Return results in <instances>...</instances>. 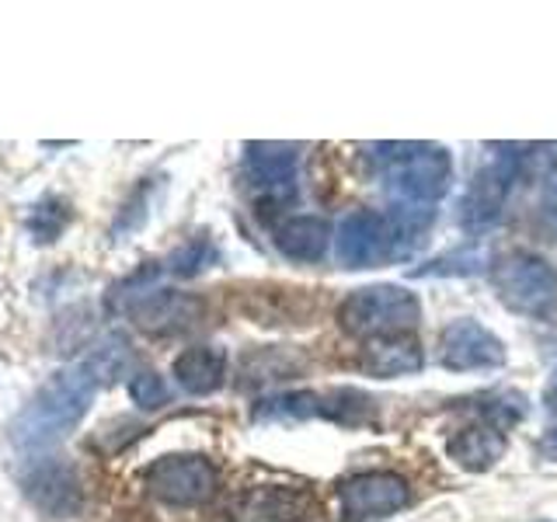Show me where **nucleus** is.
<instances>
[{"instance_id":"1","label":"nucleus","mask_w":557,"mask_h":522,"mask_svg":"<svg viewBox=\"0 0 557 522\" xmlns=\"http://www.w3.org/2000/svg\"><path fill=\"white\" fill-rule=\"evenodd\" d=\"M101 387L91 362L81 359L74 365H63L60 373H52L39 390L28 397V405L11 418L8 439L22 452H39L63 443L74 432L84 414L91 411L95 394Z\"/></svg>"},{"instance_id":"2","label":"nucleus","mask_w":557,"mask_h":522,"mask_svg":"<svg viewBox=\"0 0 557 522\" xmlns=\"http://www.w3.org/2000/svg\"><path fill=\"white\" fill-rule=\"evenodd\" d=\"M383 191L394 206L432 209L453 182V161L435 144H380L373 147Z\"/></svg>"},{"instance_id":"3","label":"nucleus","mask_w":557,"mask_h":522,"mask_svg":"<svg viewBox=\"0 0 557 522\" xmlns=\"http://www.w3.org/2000/svg\"><path fill=\"white\" fill-rule=\"evenodd\" d=\"M422 321V303L405 286H366L348 293L338 307V324L352 338H387L411 335Z\"/></svg>"},{"instance_id":"4","label":"nucleus","mask_w":557,"mask_h":522,"mask_svg":"<svg viewBox=\"0 0 557 522\" xmlns=\"http://www.w3.org/2000/svg\"><path fill=\"white\" fill-rule=\"evenodd\" d=\"M157 278V269H144L129 275L126 283L115 289V307L126 310L129 318L153 335H168V331H182L188 324H196L202 313V303L188 293H174V289H150Z\"/></svg>"},{"instance_id":"5","label":"nucleus","mask_w":557,"mask_h":522,"mask_svg":"<svg viewBox=\"0 0 557 522\" xmlns=\"http://www.w3.org/2000/svg\"><path fill=\"white\" fill-rule=\"evenodd\" d=\"M498 300L522 318H547L557 310V265L547 258L516 251L492 269Z\"/></svg>"},{"instance_id":"6","label":"nucleus","mask_w":557,"mask_h":522,"mask_svg":"<svg viewBox=\"0 0 557 522\" xmlns=\"http://www.w3.org/2000/svg\"><path fill=\"white\" fill-rule=\"evenodd\" d=\"M255 422H307V418H331L342 425H359L373 418V400L359 390H289L261 397L255 405Z\"/></svg>"},{"instance_id":"7","label":"nucleus","mask_w":557,"mask_h":522,"mask_svg":"<svg viewBox=\"0 0 557 522\" xmlns=\"http://www.w3.org/2000/svg\"><path fill=\"white\" fill-rule=\"evenodd\" d=\"M144 487L164 505L191 509L206 505L220 487V470L202 452H168L144 470Z\"/></svg>"},{"instance_id":"8","label":"nucleus","mask_w":557,"mask_h":522,"mask_svg":"<svg viewBox=\"0 0 557 522\" xmlns=\"http://www.w3.org/2000/svg\"><path fill=\"white\" fill-rule=\"evenodd\" d=\"M318 498L307 484H248L226 505L231 522H307Z\"/></svg>"},{"instance_id":"9","label":"nucleus","mask_w":557,"mask_h":522,"mask_svg":"<svg viewBox=\"0 0 557 522\" xmlns=\"http://www.w3.org/2000/svg\"><path fill=\"white\" fill-rule=\"evenodd\" d=\"M400 258L397 231L387 213L352 209L338 226V261L345 269H376L383 261Z\"/></svg>"},{"instance_id":"10","label":"nucleus","mask_w":557,"mask_h":522,"mask_svg":"<svg viewBox=\"0 0 557 522\" xmlns=\"http://www.w3.org/2000/svg\"><path fill=\"white\" fill-rule=\"evenodd\" d=\"M519 178V153H505L487 167H481L470 182L467 196L460 202V226L470 234L492 231L502 220L505 202L512 196V185Z\"/></svg>"},{"instance_id":"11","label":"nucleus","mask_w":557,"mask_h":522,"mask_svg":"<svg viewBox=\"0 0 557 522\" xmlns=\"http://www.w3.org/2000/svg\"><path fill=\"white\" fill-rule=\"evenodd\" d=\"M411 501V487L400 474L391 470H370V474H352L338 484V505L348 522H370L397 515Z\"/></svg>"},{"instance_id":"12","label":"nucleus","mask_w":557,"mask_h":522,"mask_svg":"<svg viewBox=\"0 0 557 522\" xmlns=\"http://www.w3.org/2000/svg\"><path fill=\"white\" fill-rule=\"evenodd\" d=\"M22 492L35 509L52 519L74 515L84 505V484L77 477V470H74V463H66L60 457L57 460L52 457L28 460V470L22 477Z\"/></svg>"},{"instance_id":"13","label":"nucleus","mask_w":557,"mask_h":522,"mask_svg":"<svg viewBox=\"0 0 557 522\" xmlns=\"http://www.w3.org/2000/svg\"><path fill=\"white\" fill-rule=\"evenodd\" d=\"M296 164H300V147L296 144H272V139L244 144V171H248V182L258 188L261 202H269V206H283L286 199H293Z\"/></svg>"},{"instance_id":"14","label":"nucleus","mask_w":557,"mask_h":522,"mask_svg":"<svg viewBox=\"0 0 557 522\" xmlns=\"http://www.w3.org/2000/svg\"><path fill=\"white\" fill-rule=\"evenodd\" d=\"M440 362H443V370H453V373L498 370V365H505V345L492 327L463 318L443 327Z\"/></svg>"},{"instance_id":"15","label":"nucleus","mask_w":557,"mask_h":522,"mask_svg":"<svg viewBox=\"0 0 557 522\" xmlns=\"http://www.w3.org/2000/svg\"><path fill=\"white\" fill-rule=\"evenodd\" d=\"M171 373H174V380H178V387L191 397L216 394L226 380V352L216 345L185 348V352L174 359Z\"/></svg>"},{"instance_id":"16","label":"nucleus","mask_w":557,"mask_h":522,"mask_svg":"<svg viewBox=\"0 0 557 522\" xmlns=\"http://www.w3.org/2000/svg\"><path fill=\"white\" fill-rule=\"evenodd\" d=\"M272 240H275L278 254L310 265V261H321L327 254L331 226L321 216H289L272 231Z\"/></svg>"},{"instance_id":"17","label":"nucleus","mask_w":557,"mask_h":522,"mask_svg":"<svg viewBox=\"0 0 557 522\" xmlns=\"http://www.w3.org/2000/svg\"><path fill=\"white\" fill-rule=\"evenodd\" d=\"M362 365L373 376H411L425 365V352L411 335H387V338H373L366 341Z\"/></svg>"},{"instance_id":"18","label":"nucleus","mask_w":557,"mask_h":522,"mask_svg":"<svg viewBox=\"0 0 557 522\" xmlns=\"http://www.w3.org/2000/svg\"><path fill=\"white\" fill-rule=\"evenodd\" d=\"M505 446H509L505 432L481 422V425H467V428H460L457 435H453L449 457L457 460V467L470 470V474H484V470H492L502 460Z\"/></svg>"},{"instance_id":"19","label":"nucleus","mask_w":557,"mask_h":522,"mask_svg":"<svg viewBox=\"0 0 557 522\" xmlns=\"http://www.w3.org/2000/svg\"><path fill=\"white\" fill-rule=\"evenodd\" d=\"M70 223V202L63 196H42L28 213V234L35 244H52L60 240Z\"/></svg>"},{"instance_id":"20","label":"nucleus","mask_w":557,"mask_h":522,"mask_svg":"<svg viewBox=\"0 0 557 522\" xmlns=\"http://www.w3.org/2000/svg\"><path fill=\"white\" fill-rule=\"evenodd\" d=\"M84 359L91 362V370L98 373L101 383H115L133 365V345L126 335H109V338H101Z\"/></svg>"},{"instance_id":"21","label":"nucleus","mask_w":557,"mask_h":522,"mask_svg":"<svg viewBox=\"0 0 557 522\" xmlns=\"http://www.w3.org/2000/svg\"><path fill=\"white\" fill-rule=\"evenodd\" d=\"M216 258H220V251H216L213 240H209V237H191L188 244H182V248L171 254V265L168 269L174 275H182V278H191V275L206 272Z\"/></svg>"},{"instance_id":"22","label":"nucleus","mask_w":557,"mask_h":522,"mask_svg":"<svg viewBox=\"0 0 557 522\" xmlns=\"http://www.w3.org/2000/svg\"><path fill=\"white\" fill-rule=\"evenodd\" d=\"M129 397L136 400L139 408H147V411H157V408H164L168 405V383L157 376V373H150V370H144V373H133V380H129Z\"/></svg>"},{"instance_id":"23","label":"nucleus","mask_w":557,"mask_h":522,"mask_svg":"<svg viewBox=\"0 0 557 522\" xmlns=\"http://www.w3.org/2000/svg\"><path fill=\"white\" fill-rule=\"evenodd\" d=\"M481 261H484L481 248H467V251H457V254L435 258L432 265L418 269V275H470V272L481 269Z\"/></svg>"},{"instance_id":"24","label":"nucleus","mask_w":557,"mask_h":522,"mask_svg":"<svg viewBox=\"0 0 557 522\" xmlns=\"http://www.w3.org/2000/svg\"><path fill=\"white\" fill-rule=\"evenodd\" d=\"M540 223L547 226L550 237H557V167L544 178V188H540Z\"/></svg>"},{"instance_id":"25","label":"nucleus","mask_w":557,"mask_h":522,"mask_svg":"<svg viewBox=\"0 0 557 522\" xmlns=\"http://www.w3.org/2000/svg\"><path fill=\"white\" fill-rule=\"evenodd\" d=\"M544 408H547L550 414H557V370L550 373L547 387H544Z\"/></svg>"},{"instance_id":"26","label":"nucleus","mask_w":557,"mask_h":522,"mask_svg":"<svg viewBox=\"0 0 557 522\" xmlns=\"http://www.w3.org/2000/svg\"><path fill=\"white\" fill-rule=\"evenodd\" d=\"M540 452H544L547 460H554L557 463V428H550L544 439H540Z\"/></svg>"}]
</instances>
